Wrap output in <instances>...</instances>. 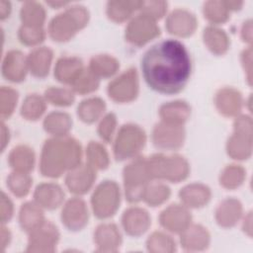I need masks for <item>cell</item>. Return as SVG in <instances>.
Wrapping results in <instances>:
<instances>
[{
    "mask_svg": "<svg viewBox=\"0 0 253 253\" xmlns=\"http://www.w3.org/2000/svg\"><path fill=\"white\" fill-rule=\"evenodd\" d=\"M141 69L146 83L153 90L173 94L186 85L191 73V60L183 43L165 40L144 53Z\"/></svg>",
    "mask_w": 253,
    "mask_h": 253,
    "instance_id": "6da1fadb",
    "label": "cell"
},
{
    "mask_svg": "<svg viewBox=\"0 0 253 253\" xmlns=\"http://www.w3.org/2000/svg\"><path fill=\"white\" fill-rule=\"evenodd\" d=\"M81 148L79 143L70 137L48 139L42 148L41 171L44 176L58 177L65 169L79 165Z\"/></svg>",
    "mask_w": 253,
    "mask_h": 253,
    "instance_id": "7a4b0ae2",
    "label": "cell"
},
{
    "mask_svg": "<svg viewBox=\"0 0 253 253\" xmlns=\"http://www.w3.org/2000/svg\"><path fill=\"white\" fill-rule=\"evenodd\" d=\"M89 14L83 6L75 5L54 17L49 24V34L54 41H67L88 22Z\"/></svg>",
    "mask_w": 253,
    "mask_h": 253,
    "instance_id": "3957f363",
    "label": "cell"
},
{
    "mask_svg": "<svg viewBox=\"0 0 253 253\" xmlns=\"http://www.w3.org/2000/svg\"><path fill=\"white\" fill-rule=\"evenodd\" d=\"M150 177L162 178L172 182H178L185 179L189 173L187 161L179 156H164L156 154L147 161Z\"/></svg>",
    "mask_w": 253,
    "mask_h": 253,
    "instance_id": "277c9868",
    "label": "cell"
},
{
    "mask_svg": "<svg viewBox=\"0 0 253 253\" xmlns=\"http://www.w3.org/2000/svg\"><path fill=\"white\" fill-rule=\"evenodd\" d=\"M150 178L147 161L142 158L134 160L125 168L126 195L129 202H137L143 197L144 186Z\"/></svg>",
    "mask_w": 253,
    "mask_h": 253,
    "instance_id": "5b68a950",
    "label": "cell"
},
{
    "mask_svg": "<svg viewBox=\"0 0 253 253\" xmlns=\"http://www.w3.org/2000/svg\"><path fill=\"white\" fill-rule=\"evenodd\" d=\"M145 142L144 131L137 126H124L115 142V156L118 160H124L134 156L140 151Z\"/></svg>",
    "mask_w": 253,
    "mask_h": 253,
    "instance_id": "8992f818",
    "label": "cell"
},
{
    "mask_svg": "<svg viewBox=\"0 0 253 253\" xmlns=\"http://www.w3.org/2000/svg\"><path fill=\"white\" fill-rule=\"evenodd\" d=\"M120 204V189L113 181L100 184L92 196V207L95 214L100 218L113 215Z\"/></svg>",
    "mask_w": 253,
    "mask_h": 253,
    "instance_id": "52a82bcc",
    "label": "cell"
},
{
    "mask_svg": "<svg viewBox=\"0 0 253 253\" xmlns=\"http://www.w3.org/2000/svg\"><path fill=\"white\" fill-rule=\"evenodd\" d=\"M236 132L229 138L228 154L236 159L246 158L251 151V121L247 117H240L235 122Z\"/></svg>",
    "mask_w": 253,
    "mask_h": 253,
    "instance_id": "ba28073f",
    "label": "cell"
},
{
    "mask_svg": "<svg viewBox=\"0 0 253 253\" xmlns=\"http://www.w3.org/2000/svg\"><path fill=\"white\" fill-rule=\"evenodd\" d=\"M158 35L159 28L155 20L142 13L132 19L126 30L127 41L136 45H142Z\"/></svg>",
    "mask_w": 253,
    "mask_h": 253,
    "instance_id": "9c48e42d",
    "label": "cell"
},
{
    "mask_svg": "<svg viewBox=\"0 0 253 253\" xmlns=\"http://www.w3.org/2000/svg\"><path fill=\"white\" fill-rule=\"evenodd\" d=\"M138 91L137 75L134 69H129L110 83L108 92L112 99L118 102H127L135 98Z\"/></svg>",
    "mask_w": 253,
    "mask_h": 253,
    "instance_id": "30bf717a",
    "label": "cell"
},
{
    "mask_svg": "<svg viewBox=\"0 0 253 253\" xmlns=\"http://www.w3.org/2000/svg\"><path fill=\"white\" fill-rule=\"evenodd\" d=\"M184 129L181 125L162 122L155 126L153 142L160 148H177L183 144Z\"/></svg>",
    "mask_w": 253,
    "mask_h": 253,
    "instance_id": "8fae6325",
    "label": "cell"
},
{
    "mask_svg": "<svg viewBox=\"0 0 253 253\" xmlns=\"http://www.w3.org/2000/svg\"><path fill=\"white\" fill-rule=\"evenodd\" d=\"M28 251H52L58 238V232L49 222H42L31 231Z\"/></svg>",
    "mask_w": 253,
    "mask_h": 253,
    "instance_id": "7c38bea8",
    "label": "cell"
},
{
    "mask_svg": "<svg viewBox=\"0 0 253 253\" xmlns=\"http://www.w3.org/2000/svg\"><path fill=\"white\" fill-rule=\"evenodd\" d=\"M96 178L91 165H77L66 177V185L74 194H84L92 186Z\"/></svg>",
    "mask_w": 253,
    "mask_h": 253,
    "instance_id": "4fadbf2b",
    "label": "cell"
},
{
    "mask_svg": "<svg viewBox=\"0 0 253 253\" xmlns=\"http://www.w3.org/2000/svg\"><path fill=\"white\" fill-rule=\"evenodd\" d=\"M62 222L72 230L82 228L88 219V211L85 203L80 199L68 201L62 210Z\"/></svg>",
    "mask_w": 253,
    "mask_h": 253,
    "instance_id": "5bb4252c",
    "label": "cell"
},
{
    "mask_svg": "<svg viewBox=\"0 0 253 253\" xmlns=\"http://www.w3.org/2000/svg\"><path fill=\"white\" fill-rule=\"evenodd\" d=\"M166 27L171 34L186 37L193 34L195 31L197 27V20L189 11L177 9L168 16Z\"/></svg>",
    "mask_w": 253,
    "mask_h": 253,
    "instance_id": "9a60e30c",
    "label": "cell"
},
{
    "mask_svg": "<svg viewBox=\"0 0 253 253\" xmlns=\"http://www.w3.org/2000/svg\"><path fill=\"white\" fill-rule=\"evenodd\" d=\"M28 60L25 58L24 54L19 50L9 51L2 64L3 75L14 82L22 81L25 78L27 72Z\"/></svg>",
    "mask_w": 253,
    "mask_h": 253,
    "instance_id": "2e32d148",
    "label": "cell"
},
{
    "mask_svg": "<svg viewBox=\"0 0 253 253\" xmlns=\"http://www.w3.org/2000/svg\"><path fill=\"white\" fill-rule=\"evenodd\" d=\"M191 220L189 211L179 205H172L162 211L160 215L161 224L174 232H180L186 229Z\"/></svg>",
    "mask_w": 253,
    "mask_h": 253,
    "instance_id": "e0dca14e",
    "label": "cell"
},
{
    "mask_svg": "<svg viewBox=\"0 0 253 253\" xmlns=\"http://www.w3.org/2000/svg\"><path fill=\"white\" fill-rule=\"evenodd\" d=\"M123 224L126 231L130 235H139L149 225L148 213L139 208L128 209L123 215Z\"/></svg>",
    "mask_w": 253,
    "mask_h": 253,
    "instance_id": "ac0fdd59",
    "label": "cell"
},
{
    "mask_svg": "<svg viewBox=\"0 0 253 253\" xmlns=\"http://www.w3.org/2000/svg\"><path fill=\"white\" fill-rule=\"evenodd\" d=\"M63 197L64 194L61 188L51 183L40 185L35 192V199L38 204L50 210L57 208L61 204Z\"/></svg>",
    "mask_w": 253,
    "mask_h": 253,
    "instance_id": "d6986e66",
    "label": "cell"
},
{
    "mask_svg": "<svg viewBox=\"0 0 253 253\" xmlns=\"http://www.w3.org/2000/svg\"><path fill=\"white\" fill-rule=\"evenodd\" d=\"M82 70V62L80 59L76 57H62L56 62L54 76L60 82L72 84Z\"/></svg>",
    "mask_w": 253,
    "mask_h": 253,
    "instance_id": "ffe728a7",
    "label": "cell"
},
{
    "mask_svg": "<svg viewBox=\"0 0 253 253\" xmlns=\"http://www.w3.org/2000/svg\"><path fill=\"white\" fill-rule=\"evenodd\" d=\"M52 52L47 47H40L32 51L28 57V66L37 77H43L48 73Z\"/></svg>",
    "mask_w": 253,
    "mask_h": 253,
    "instance_id": "44dd1931",
    "label": "cell"
},
{
    "mask_svg": "<svg viewBox=\"0 0 253 253\" xmlns=\"http://www.w3.org/2000/svg\"><path fill=\"white\" fill-rule=\"evenodd\" d=\"M215 104L220 113L225 116H233L241 108V96L233 89L224 88L216 94Z\"/></svg>",
    "mask_w": 253,
    "mask_h": 253,
    "instance_id": "7402d4cb",
    "label": "cell"
},
{
    "mask_svg": "<svg viewBox=\"0 0 253 253\" xmlns=\"http://www.w3.org/2000/svg\"><path fill=\"white\" fill-rule=\"evenodd\" d=\"M211 192L208 187L202 184H192L183 188L180 192V198L185 205L192 208L202 207L208 203Z\"/></svg>",
    "mask_w": 253,
    "mask_h": 253,
    "instance_id": "603a6c76",
    "label": "cell"
},
{
    "mask_svg": "<svg viewBox=\"0 0 253 253\" xmlns=\"http://www.w3.org/2000/svg\"><path fill=\"white\" fill-rule=\"evenodd\" d=\"M190 115L189 106L182 101L170 102L165 104L160 109V116L163 122L182 125Z\"/></svg>",
    "mask_w": 253,
    "mask_h": 253,
    "instance_id": "cb8c5ba5",
    "label": "cell"
},
{
    "mask_svg": "<svg viewBox=\"0 0 253 253\" xmlns=\"http://www.w3.org/2000/svg\"><path fill=\"white\" fill-rule=\"evenodd\" d=\"M95 240L101 250L112 251L120 245L121 235L114 224H102L95 233Z\"/></svg>",
    "mask_w": 253,
    "mask_h": 253,
    "instance_id": "d4e9b609",
    "label": "cell"
},
{
    "mask_svg": "<svg viewBox=\"0 0 253 253\" xmlns=\"http://www.w3.org/2000/svg\"><path fill=\"white\" fill-rule=\"evenodd\" d=\"M143 1H110L107 5V14L116 22H123L130 17L137 9H140Z\"/></svg>",
    "mask_w": 253,
    "mask_h": 253,
    "instance_id": "484cf974",
    "label": "cell"
},
{
    "mask_svg": "<svg viewBox=\"0 0 253 253\" xmlns=\"http://www.w3.org/2000/svg\"><path fill=\"white\" fill-rule=\"evenodd\" d=\"M34 152L25 145H19L15 147L9 155V164L15 171L29 172L34 166Z\"/></svg>",
    "mask_w": 253,
    "mask_h": 253,
    "instance_id": "4316f807",
    "label": "cell"
},
{
    "mask_svg": "<svg viewBox=\"0 0 253 253\" xmlns=\"http://www.w3.org/2000/svg\"><path fill=\"white\" fill-rule=\"evenodd\" d=\"M241 213V206L235 200L223 201L216 210V220L222 226H231L239 218Z\"/></svg>",
    "mask_w": 253,
    "mask_h": 253,
    "instance_id": "83f0119b",
    "label": "cell"
},
{
    "mask_svg": "<svg viewBox=\"0 0 253 253\" xmlns=\"http://www.w3.org/2000/svg\"><path fill=\"white\" fill-rule=\"evenodd\" d=\"M181 242L187 249H202L209 243V234L200 225H193L183 230Z\"/></svg>",
    "mask_w": 253,
    "mask_h": 253,
    "instance_id": "f1b7e54d",
    "label": "cell"
},
{
    "mask_svg": "<svg viewBox=\"0 0 253 253\" xmlns=\"http://www.w3.org/2000/svg\"><path fill=\"white\" fill-rule=\"evenodd\" d=\"M42 222H43V215L38 205L34 203L23 205L20 211V223L25 230L32 231Z\"/></svg>",
    "mask_w": 253,
    "mask_h": 253,
    "instance_id": "f546056e",
    "label": "cell"
},
{
    "mask_svg": "<svg viewBox=\"0 0 253 253\" xmlns=\"http://www.w3.org/2000/svg\"><path fill=\"white\" fill-rule=\"evenodd\" d=\"M45 18L43 7L37 3L28 1L25 2L21 9V19L23 25L32 27H42Z\"/></svg>",
    "mask_w": 253,
    "mask_h": 253,
    "instance_id": "4dcf8cb0",
    "label": "cell"
},
{
    "mask_svg": "<svg viewBox=\"0 0 253 253\" xmlns=\"http://www.w3.org/2000/svg\"><path fill=\"white\" fill-rule=\"evenodd\" d=\"M46 131L55 135H64L71 127V120L65 113H51L49 114L43 123Z\"/></svg>",
    "mask_w": 253,
    "mask_h": 253,
    "instance_id": "1f68e13d",
    "label": "cell"
},
{
    "mask_svg": "<svg viewBox=\"0 0 253 253\" xmlns=\"http://www.w3.org/2000/svg\"><path fill=\"white\" fill-rule=\"evenodd\" d=\"M204 40L208 47L214 53H223L228 46V39L225 33L214 27H208L204 33Z\"/></svg>",
    "mask_w": 253,
    "mask_h": 253,
    "instance_id": "d6a6232c",
    "label": "cell"
},
{
    "mask_svg": "<svg viewBox=\"0 0 253 253\" xmlns=\"http://www.w3.org/2000/svg\"><path fill=\"white\" fill-rule=\"evenodd\" d=\"M119 68V62L109 55H97L91 59L90 70L96 76L109 77L116 73Z\"/></svg>",
    "mask_w": 253,
    "mask_h": 253,
    "instance_id": "836d02e7",
    "label": "cell"
},
{
    "mask_svg": "<svg viewBox=\"0 0 253 253\" xmlns=\"http://www.w3.org/2000/svg\"><path fill=\"white\" fill-rule=\"evenodd\" d=\"M105 109L104 101L99 98H90L78 106V116L86 123L96 121Z\"/></svg>",
    "mask_w": 253,
    "mask_h": 253,
    "instance_id": "e575fe53",
    "label": "cell"
},
{
    "mask_svg": "<svg viewBox=\"0 0 253 253\" xmlns=\"http://www.w3.org/2000/svg\"><path fill=\"white\" fill-rule=\"evenodd\" d=\"M31 183L32 180L30 176L25 172L15 171L7 179V186L11 192L18 197H23L28 194Z\"/></svg>",
    "mask_w": 253,
    "mask_h": 253,
    "instance_id": "d590c367",
    "label": "cell"
},
{
    "mask_svg": "<svg viewBox=\"0 0 253 253\" xmlns=\"http://www.w3.org/2000/svg\"><path fill=\"white\" fill-rule=\"evenodd\" d=\"M45 109L44 101L38 95L28 96L22 106L21 114L28 120H37Z\"/></svg>",
    "mask_w": 253,
    "mask_h": 253,
    "instance_id": "8d00e7d4",
    "label": "cell"
},
{
    "mask_svg": "<svg viewBox=\"0 0 253 253\" xmlns=\"http://www.w3.org/2000/svg\"><path fill=\"white\" fill-rule=\"evenodd\" d=\"M73 89L81 94L89 93L98 88L99 80L90 69H83L72 82Z\"/></svg>",
    "mask_w": 253,
    "mask_h": 253,
    "instance_id": "74e56055",
    "label": "cell"
},
{
    "mask_svg": "<svg viewBox=\"0 0 253 253\" xmlns=\"http://www.w3.org/2000/svg\"><path fill=\"white\" fill-rule=\"evenodd\" d=\"M204 15L212 23H223L228 18V9L223 1H208L204 5Z\"/></svg>",
    "mask_w": 253,
    "mask_h": 253,
    "instance_id": "f35d334b",
    "label": "cell"
},
{
    "mask_svg": "<svg viewBox=\"0 0 253 253\" xmlns=\"http://www.w3.org/2000/svg\"><path fill=\"white\" fill-rule=\"evenodd\" d=\"M170 190L163 184H151L145 187L143 192V199L151 206H157L168 199Z\"/></svg>",
    "mask_w": 253,
    "mask_h": 253,
    "instance_id": "ab89813d",
    "label": "cell"
},
{
    "mask_svg": "<svg viewBox=\"0 0 253 253\" xmlns=\"http://www.w3.org/2000/svg\"><path fill=\"white\" fill-rule=\"evenodd\" d=\"M87 157L93 168L104 169L109 164L108 154L105 148L98 142H90L87 147Z\"/></svg>",
    "mask_w": 253,
    "mask_h": 253,
    "instance_id": "60d3db41",
    "label": "cell"
},
{
    "mask_svg": "<svg viewBox=\"0 0 253 253\" xmlns=\"http://www.w3.org/2000/svg\"><path fill=\"white\" fill-rule=\"evenodd\" d=\"M244 179V171L236 165L227 166L220 176V184L228 189H233L239 186Z\"/></svg>",
    "mask_w": 253,
    "mask_h": 253,
    "instance_id": "b9f144b4",
    "label": "cell"
},
{
    "mask_svg": "<svg viewBox=\"0 0 253 253\" xmlns=\"http://www.w3.org/2000/svg\"><path fill=\"white\" fill-rule=\"evenodd\" d=\"M1 103H0V112L2 119H6L10 117V115L13 113L14 108L16 106L18 94L17 92L9 87H1V93H0Z\"/></svg>",
    "mask_w": 253,
    "mask_h": 253,
    "instance_id": "7bdbcfd3",
    "label": "cell"
},
{
    "mask_svg": "<svg viewBox=\"0 0 253 253\" xmlns=\"http://www.w3.org/2000/svg\"><path fill=\"white\" fill-rule=\"evenodd\" d=\"M21 42L27 45H34L44 39V32L42 27H32L23 25L19 30Z\"/></svg>",
    "mask_w": 253,
    "mask_h": 253,
    "instance_id": "ee69618b",
    "label": "cell"
},
{
    "mask_svg": "<svg viewBox=\"0 0 253 253\" xmlns=\"http://www.w3.org/2000/svg\"><path fill=\"white\" fill-rule=\"evenodd\" d=\"M47 101L57 106H68L72 104L74 96L71 91L61 88H49L45 91Z\"/></svg>",
    "mask_w": 253,
    "mask_h": 253,
    "instance_id": "f6af8a7d",
    "label": "cell"
},
{
    "mask_svg": "<svg viewBox=\"0 0 253 253\" xmlns=\"http://www.w3.org/2000/svg\"><path fill=\"white\" fill-rule=\"evenodd\" d=\"M147 245L149 250L152 251H172L174 249L173 245L175 244L169 236L161 232H155L149 237Z\"/></svg>",
    "mask_w": 253,
    "mask_h": 253,
    "instance_id": "bcb514c9",
    "label": "cell"
},
{
    "mask_svg": "<svg viewBox=\"0 0 253 253\" xmlns=\"http://www.w3.org/2000/svg\"><path fill=\"white\" fill-rule=\"evenodd\" d=\"M166 8L167 3L164 1H148L143 2L140 9L142 14H145L155 20L161 18L165 14Z\"/></svg>",
    "mask_w": 253,
    "mask_h": 253,
    "instance_id": "7dc6e473",
    "label": "cell"
},
{
    "mask_svg": "<svg viewBox=\"0 0 253 253\" xmlns=\"http://www.w3.org/2000/svg\"><path fill=\"white\" fill-rule=\"evenodd\" d=\"M116 127V117L113 114L107 115L101 122L98 131L100 136L106 141H110L113 135V132Z\"/></svg>",
    "mask_w": 253,
    "mask_h": 253,
    "instance_id": "c3c4849f",
    "label": "cell"
},
{
    "mask_svg": "<svg viewBox=\"0 0 253 253\" xmlns=\"http://www.w3.org/2000/svg\"><path fill=\"white\" fill-rule=\"evenodd\" d=\"M13 215V205L10 199L5 195L4 192L1 193V221L3 223L7 222Z\"/></svg>",
    "mask_w": 253,
    "mask_h": 253,
    "instance_id": "681fc988",
    "label": "cell"
},
{
    "mask_svg": "<svg viewBox=\"0 0 253 253\" xmlns=\"http://www.w3.org/2000/svg\"><path fill=\"white\" fill-rule=\"evenodd\" d=\"M11 11V5L9 2L1 0L0 1V14H1V19H5L6 17H8V15L10 14Z\"/></svg>",
    "mask_w": 253,
    "mask_h": 253,
    "instance_id": "f907efd6",
    "label": "cell"
},
{
    "mask_svg": "<svg viewBox=\"0 0 253 253\" xmlns=\"http://www.w3.org/2000/svg\"><path fill=\"white\" fill-rule=\"evenodd\" d=\"M9 239H10V232L7 230V228L2 226V228H1V244H2L3 249L5 248V246H7Z\"/></svg>",
    "mask_w": 253,
    "mask_h": 253,
    "instance_id": "816d5d0a",
    "label": "cell"
},
{
    "mask_svg": "<svg viewBox=\"0 0 253 253\" xmlns=\"http://www.w3.org/2000/svg\"><path fill=\"white\" fill-rule=\"evenodd\" d=\"M1 133H2V150H3L9 140V131L6 128V126L4 124H2L1 126Z\"/></svg>",
    "mask_w": 253,
    "mask_h": 253,
    "instance_id": "f5cc1de1",
    "label": "cell"
},
{
    "mask_svg": "<svg viewBox=\"0 0 253 253\" xmlns=\"http://www.w3.org/2000/svg\"><path fill=\"white\" fill-rule=\"evenodd\" d=\"M223 2L228 10H236L240 8L242 5V2H237V1H223Z\"/></svg>",
    "mask_w": 253,
    "mask_h": 253,
    "instance_id": "db71d44e",
    "label": "cell"
},
{
    "mask_svg": "<svg viewBox=\"0 0 253 253\" xmlns=\"http://www.w3.org/2000/svg\"><path fill=\"white\" fill-rule=\"evenodd\" d=\"M48 5H51L52 7H59V6H64L65 4H67L66 2H47Z\"/></svg>",
    "mask_w": 253,
    "mask_h": 253,
    "instance_id": "11a10c76",
    "label": "cell"
}]
</instances>
